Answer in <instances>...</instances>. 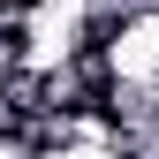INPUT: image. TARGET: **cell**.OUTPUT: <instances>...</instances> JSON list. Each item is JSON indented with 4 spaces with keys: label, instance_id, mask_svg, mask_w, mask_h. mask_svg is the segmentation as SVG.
<instances>
[{
    "label": "cell",
    "instance_id": "6da1fadb",
    "mask_svg": "<svg viewBox=\"0 0 159 159\" xmlns=\"http://www.w3.org/2000/svg\"><path fill=\"white\" fill-rule=\"evenodd\" d=\"M38 159H114V144H53V152H38Z\"/></svg>",
    "mask_w": 159,
    "mask_h": 159
},
{
    "label": "cell",
    "instance_id": "7a4b0ae2",
    "mask_svg": "<svg viewBox=\"0 0 159 159\" xmlns=\"http://www.w3.org/2000/svg\"><path fill=\"white\" fill-rule=\"evenodd\" d=\"M0 84H8V61H0Z\"/></svg>",
    "mask_w": 159,
    "mask_h": 159
}]
</instances>
